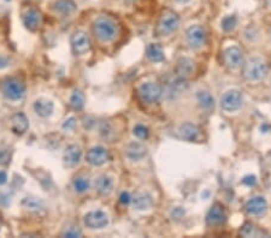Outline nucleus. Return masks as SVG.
<instances>
[{"instance_id": "1", "label": "nucleus", "mask_w": 271, "mask_h": 238, "mask_svg": "<svg viewBox=\"0 0 271 238\" xmlns=\"http://www.w3.org/2000/svg\"><path fill=\"white\" fill-rule=\"evenodd\" d=\"M94 35L103 43H110L117 35V27L112 19L99 17L93 23Z\"/></svg>"}, {"instance_id": "2", "label": "nucleus", "mask_w": 271, "mask_h": 238, "mask_svg": "<svg viewBox=\"0 0 271 238\" xmlns=\"http://www.w3.org/2000/svg\"><path fill=\"white\" fill-rule=\"evenodd\" d=\"M268 65L259 58H251L244 65L242 74L248 81H262L268 75Z\"/></svg>"}, {"instance_id": "3", "label": "nucleus", "mask_w": 271, "mask_h": 238, "mask_svg": "<svg viewBox=\"0 0 271 238\" xmlns=\"http://www.w3.org/2000/svg\"><path fill=\"white\" fill-rule=\"evenodd\" d=\"M1 91L6 99L11 100V101H18V100H21L24 96L26 85L19 78L10 77L2 81Z\"/></svg>"}, {"instance_id": "4", "label": "nucleus", "mask_w": 271, "mask_h": 238, "mask_svg": "<svg viewBox=\"0 0 271 238\" xmlns=\"http://www.w3.org/2000/svg\"><path fill=\"white\" fill-rule=\"evenodd\" d=\"M178 24H180V17L177 16V13L171 10H165L159 18L156 33L158 36L170 35L177 30Z\"/></svg>"}, {"instance_id": "5", "label": "nucleus", "mask_w": 271, "mask_h": 238, "mask_svg": "<svg viewBox=\"0 0 271 238\" xmlns=\"http://www.w3.org/2000/svg\"><path fill=\"white\" fill-rule=\"evenodd\" d=\"M163 89L162 86L155 82H146L142 83L138 89L139 97L146 103H155L162 97Z\"/></svg>"}, {"instance_id": "6", "label": "nucleus", "mask_w": 271, "mask_h": 238, "mask_svg": "<svg viewBox=\"0 0 271 238\" xmlns=\"http://www.w3.org/2000/svg\"><path fill=\"white\" fill-rule=\"evenodd\" d=\"M187 43L193 49H199L206 43V32L203 27L193 26L186 33Z\"/></svg>"}, {"instance_id": "7", "label": "nucleus", "mask_w": 271, "mask_h": 238, "mask_svg": "<svg viewBox=\"0 0 271 238\" xmlns=\"http://www.w3.org/2000/svg\"><path fill=\"white\" fill-rule=\"evenodd\" d=\"M242 103V95L239 91H229L220 97V107L224 111L233 112L239 110Z\"/></svg>"}, {"instance_id": "8", "label": "nucleus", "mask_w": 271, "mask_h": 238, "mask_svg": "<svg viewBox=\"0 0 271 238\" xmlns=\"http://www.w3.org/2000/svg\"><path fill=\"white\" fill-rule=\"evenodd\" d=\"M83 223L89 229H104L108 224V217L103 211L89 212L83 218Z\"/></svg>"}, {"instance_id": "9", "label": "nucleus", "mask_w": 271, "mask_h": 238, "mask_svg": "<svg viewBox=\"0 0 271 238\" xmlns=\"http://www.w3.org/2000/svg\"><path fill=\"white\" fill-rule=\"evenodd\" d=\"M223 59L227 64L228 68L239 69L240 66L244 65V54L241 49L237 47H229L223 52Z\"/></svg>"}, {"instance_id": "10", "label": "nucleus", "mask_w": 271, "mask_h": 238, "mask_svg": "<svg viewBox=\"0 0 271 238\" xmlns=\"http://www.w3.org/2000/svg\"><path fill=\"white\" fill-rule=\"evenodd\" d=\"M71 47L75 54L81 55L85 54L91 48V44H89V39L86 33L83 32H75L71 35Z\"/></svg>"}, {"instance_id": "11", "label": "nucleus", "mask_w": 271, "mask_h": 238, "mask_svg": "<svg viewBox=\"0 0 271 238\" xmlns=\"http://www.w3.org/2000/svg\"><path fill=\"white\" fill-rule=\"evenodd\" d=\"M108 159H110L108 152L102 145L91 148L87 152V155H86V160L93 166H102L106 161H108Z\"/></svg>"}, {"instance_id": "12", "label": "nucleus", "mask_w": 271, "mask_h": 238, "mask_svg": "<svg viewBox=\"0 0 271 238\" xmlns=\"http://www.w3.org/2000/svg\"><path fill=\"white\" fill-rule=\"evenodd\" d=\"M227 221V214L222 204L215 203L206 214V223L212 226H219Z\"/></svg>"}, {"instance_id": "13", "label": "nucleus", "mask_w": 271, "mask_h": 238, "mask_svg": "<svg viewBox=\"0 0 271 238\" xmlns=\"http://www.w3.org/2000/svg\"><path fill=\"white\" fill-rule=\"evenodd\" d=\"M267 207L268 203L265 201V198L262 197V196H256V197H252L246 202L245 211L250 215L259 217V215L264 214L265 211H267Z\"/></svg>"}, {"instance_id": "14", "label": "nucleus", "mask_w": 271, "mask_h": 238, "mask_svg": "<svg viewBox=\"0 0 271 238\" xmlns=\"http://www.w3.org/2000/svg\"><path fill=\"white\" fill-rule=\"evenodd\" d=\"M24 27L30 32H35L41 24V13L35 9H28L22 15Z\"/></svg>"}, {"instance_id": "15", "label": "nucleus", "mask_w": 271, "mask_h": 238, "mask_svg": "<svg viewBox=\"0 0 271 238\" xmlns=\"http://www.w3.org/2000/svg\"><path fill=\"white\" fill-rule=\"evenodd\" d=\"M81 156H82V152H81V148L79 147V145L76 144L68 145L63 155L64 164L69 167L76 166L81 160Z\"/></svg>"}, {"instance_id": "16", "label": "nucleus", "mask_w": 271, "mask_h": 238, "mask_svg": "<svg viewBox=\"0 0 271 238\" xmlns=\"http://www.w3.org/2000/svg\"><path fill=\"white\" fill-rule=\"evenodd\" d=\"M29 128V122L26 114L19 112V113L13 114L12 118H11V130L13 131V134L16 135H23L24 133Z\"/></svg>"}, {"instance_id": "17", "label": "nucleus", "mask_w": 271, "mask_h": 238, "mask_svg": "<svg viewBox=\"0 0 271 238\" xmlns=\"http://www.w3.org/2000/svg\"><path fill=\"white\" fill-rule=\"evenodd\" d=\"M146 153V147L139 142H131L125 147V156L133 161L141 160L142 158H145Z\"/></svg>"}, {"instance_id": "18", "label": "nucleus", "mask_w": 271, "mask_h": 238, "mask_svg": "<svg viewBox=\"0 0 271 238\" xmlns=\"http://www.w3.org/2000/svg\"><path fill=\"white\" fill-rule=\"evenodd\" d=\"M53 110H54V105H53L51 100L45 99V97H40V99L35 100L34 111L39 117L49 118V117L53 113Z\"/></svg>"}, {"instance_id": "19", "label": "nucleus", "mask_w": 271, "mask_h": 238, "mask_svg": "<svg viewBox=\"0 0 271 238\" xmlns=\"http://www.w3.org/2000/svg\"><path fill=\"white\" fill-rule=\"evenodd\" d=\"M96 190L100 196H108L112 192L113 190V181L112 178H110L108 176L102 175L96 179Z\"/></svg>"}, {"instance_id": "20", "label": "nucleus", "mask_w": 271, "mask_h": 238, "mask_svg": "<svg viewBox=\"0 0 271 238\" xmlns=\"http://www.w3.org/2000/svg\"><path fill=\"white\" fill-rule=\"evenodd\" d=\"M178 134H180L181 139L186 140V141H195L199 136V129L197 125L192 124V123H184L178 128Z\"/></svg>"}, {"instance_id": "21", "label": "nucleus", "mask_w": 271, "mask_h": 238, "mask_svg": "<svg viewBox=\"0 0 271 238\" xmlns=\"http://www.w3.org/2000/svg\"><path fill=\"white\" fill-rule=\"evenodd\" d=\"M193 70H194L193 61L188 58H181L178 59L177 66H176V76L187 80L193 74Z\"/></svg>"}, {"instance_id": "22", "label": "nucleus", "mask_w": 271, "mask_h": 238, "mask_svg": "<svg viewBox=\"0 0 271 238\" xmlns=\"http://www.w3.org/2000/svg\"><path fill=\"white\" fill-rule=\"evenodd\" d=\"M131 202H133L134 208L138 211H145L152 207V198L150 195L145 194V192H138L131 197Z\"/></svg>"}, {"instance_id": "23", "label": "nucleus", "mask_w": 271, "mask_h": 238, "mask_svg": "<svg viewBox=\"0 0 271 238\" xmlns=\"http://www.w3.org/2000/svg\"><path fill=\"white\" fill-rule=\"evenodd\" d=\"M53 10L61 15H70L76 11V4L72 0H55L53 2Z\"/></svg>"}, {"instance_id": "24", "label": "nucleus", "mask_w": 271, "mask_h": 238, "mask_svg": "<svg viewBox=\"0 0 271 238\" xmlns=\"http://www.w3.org/2000/svg\"><path fill=\"white\" fill-rule=\"evenodd\" d=\"M22 204H23L24 208H27L28 211L36 213V214H40L41 212H45V203L43 200H39L36 197H24L22 200Z\"/></svg>"}, {"instance_id": "25", "label": "nucleus", "mask_w": 271, "mask_h": 238, "mask_svg": "<svg viewBox=\"0 0 271 238\" xmlns=\"http://www.w3.org/2000/svg\"><path fill=\"white\" fill-rule=\"evenodd\" d=\"M146 54L147 58L153 63H161L165 59V55H164L163 49L162 47L157 44H150L146 48Z\"/></svg>"}, {"instance_id": "26", "label": "nucleus", "mask_w": 271, "mask_h": 238, "mask_svg": "<svg viewBox=\"0 0 271 238\" xmlns=\"http://www.w3.org/2000/svg\"><path fill=\"white\" fill-rule=\"evenodd\" d=\"M197 99L200 107L204 108V110L210 111L215 107V99L209 92H198Z\"/></svg>"}, {"instance_id": "27", "label": "nucleus", "mask_w": 271, "mask_h": 238, "mask_svg": "<svg viewBox=\"0 0 271 238\" xmlns=\"http://www.w3.org/2000/svg\"><path fill=\"white\" fill-rule=\"evenodd\" d=\"M85 103H86L85 94H83L81 91H79V89L74 91V93H72L71 96H70V106H71V107L74 108V110L80 111V110H82L83 107H85Z\"/></svg>"}, {"instance_id": "28", "label": "nucleus", "mask_w": 271, "mask_h": 238, "mask_svg": "<svg viewBox=\"0 0 271 238\" xmlns=\"http://www.w3.org/2000/svg\"><path fill=\"white\" fill-rule=\"evenodd\" d=\"M74 189L76 190L77 192L82 194V192H86L89 189V181L85 177H79L74 181Z\"/></svg>"}, {"instance_id": "29", "label": "nucleus", "mask_w": 271, "mask_h": 238, "mask_svg": "<svg viewBox=\"0 0 271 238\" xmlns=\"http://www.w3.org/2000/svg\"><path fill=\"white\" fill-rule=\"evenodd\" d=\"M237 23V18L236 16L231 15V16H225L224 18L222 19V28L225 30V32H230L235 28Z\"/></svg>"}, {"instance_id": "30", "label": "nucleus", "mask_w": 271, "mask_h": 238, "mask_svg": "<svg viewBox=\"0 0 271 238\" xmlns=\"http://www.w3.org/2000/svg\"><path fill=\"white\" fill-rule=\"evenodd\" d=\"M133 133H134V135L140 140H146V139H149V136H150L149 128H146L145 125H142V124L135 125V127H134Z\"/></svg>"}, {"instance_id": "31", "label": "nucleus", "mask_w": 271, "mask_h": 238, "mask_svg": "<svg viewBox=\"0 0 271 238\" xmlns=\"http://www.w3.org/2000/svg\"><path fill=\"white\" fill-rule=\"evenodd\" d=\"M240 235L244 237H252L256 235V230H254L253 224L246 223L244 226H242L241 230H240Z\"/></svg>"}, {"instance_id": "32", "label": "nucleus", "mask_w": 271, "mask_h": 238, "mask_svg": "<svg viewBox=\"0 0 271 238\" xmlns=\"http://www.w3.org/2000/svg\"><path fill=\"white\" fill-rule=\"evenodd\" d=\"M11 152L9 148H0V165L5 166L10 162Z\"/></svg>"}, {"instance_id": "33", "label": "nucleus", "mask_w": 271, "mask_h": 238, "mask_svg": "<svg viewBox=\"0 0 271 238\" xmlns=\"http://www.w3.org/2000/svg\"><path fill=\"white\" fill-rule=\"evenodd\" d=\"M63 236L69 238H76L82 236V232H81L79 226H71V228H69L65 232H64Z\"/></svg>"}, {"instance_id": "34", "label": "nucleus", "mask_w": 271, "mask_h": 238, "mask_svg": "<svg viewBox=\"0 0 271 238\" xmlns=\"http://www.w3.org/2000/svg\"><path fill=\"white\" fill-rule=\"evenodd\" d=\"M75 127H76V119H75L74 117H71V118L66 119L65 122L63 123V129H64V130H74Z\"/></svg>"}, {"instance_id": "35", "label": "nucleus", "mask_w": 271, "mask_h": 238, "mask_svg": "<svg viewBox=\"0 0 271 238\" xmlns=\"http://www.w3.org/2000/svg\"><path fill=\"white\" fill-rule=\"evenodd\" d=\"M257 183V179L254 176H247V177H245L242 179V184H245V186L247 187H254Z\"/></svg>"}, {"instance_id": "36", "label": "nucleus", "mask_w": 271, "mask_h": 238, "mask_svg": "<svg viewBox=\"0 0 271 238\" xmlns=\"http://www.w3.org/2000/svg\"><path fill=\"white\" fill-rule=\"evenodd\" d=\"M119 202L122 204H128L131 202V196L129 195V192L127 191H123L121 196H119Z\"/></svg>"}, {"instance_id": "37", "label": "nucleus", "mask_w": 271, "mask_h": 238, "mask_svg": "<svg viewBox=\"0 0 271 238\" xmlns=\"http://www.w3.org/2000/svg\"><path fill=\"white\" fill-rule=\"evenodd\" d=\"M7 182V173L5 171H0V186L5 184Z\"/></svg>"}, {"instance_id": "38", "label": "nucleus", "mask_w": 271, "mask_h": 238, "mask_svg": "<svg viewBox=\"0 0 271 238\" xmlns=\"http://www.w3.org/2000/svg\"><path fill=\"white\" fill-rule=\"evenodd\" d=\"M7 64H9V61L6 58L0 57V68H5V66H7Z\"/></svg>"}, {"instance_id": "39", "label": "nucleus", "mask_w": 271, "mask_h": 238, "mask_svg": "<svg viewBox=\"0 0 271 238\" xmlns=\"http://www.w3.org/2000/svg\"><path fill=\"white\" fill-rule=\"evenodd\" d=\"M177 2H181V4H186V2L191 1V0H176Z\"/></svg>"}, {"instance_id": "40", "label": "nucleus", "mask_w": 271, "mask_h": 238, "mask_svg": "<svg viewBox=\"0 0 271 238\" xmlns=\"http://www.w3.org/2000/svg\"><path fill=\"white\" fill-rule=\"evenodd\" d=\"M267 1H268V4H269L270 6H271V0H267Z\"/></svg>"}, {"instance_id": "41", "label": "nucleus", "mask_w": 271, "mask_h": 238, "mask_svg": "<svg viewBox=\"0 0 271 238\" xmlns=\"http://www.w3.org/2000/svg\"><path fill=\"white\" fill-rule=\"evenodd\" d=\"M0 230H1V223H0Z\"/></svg>"}]
</instances>
